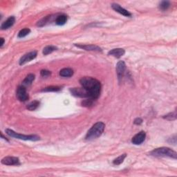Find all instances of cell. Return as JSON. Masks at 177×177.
Instances as JSON below:
<instances>
[{
  "mask_svg": "<svg viewBox=\"0 0 177 177\" xmlns=\"http://www.w3.org/2000/svg\"><path fill=\"white\" fill-rule=\"evenodd\" d=\"M1 163L6 166H17L19 165V160L18 158L12 156H7L1 160Z\"/></svg>",
  "mask_w": 177,
  "mask_h": 177,
  "instance_id": "9c48e42d",
  "label": "cell"
},
{
  "mask_svg": "<svg viewBox=\"0 0 177 177\" xmlns=\"http://www.w3.org/2000/svg\"><path fill=\"white\" fill-rule=\"evenodd\" d=\"M40 105V102L37 101V100H34V101L31 102L27 105L26 108L30 111H33V110H35L37 107H39Z\"/></svg>",
  "mask_w": 177,
  "mask_h": 177,
  "instance_id": "d6986e66",
  "label": "cell"
},
{
  "mask_svg": "<svg viewBox=\"0 0 177 177\" xmlns=\"http://www.w3.org/2000/svg\"><path fill=\"white\" fill-rule=\"evenodd\" d=\"M71 93H72L73 96H76V97L80 98H90L89 93L86 91L85 88H72L70 89Z\"/></svg>",
  "mask_w": 177,
  "mask_h": 177,
  "instance_id": "5b68a950",
  "label": "cell"
},
{
  "mask_svg": "<svg viewBox=\"0 0 177 177\" xmlns=\"http://www.w3.org/2000/svg\"><path fill=\"white\" fill-rule=\"evenodd\" d=\"M76 46H78V48H80L82 49H84L85 51H98L101 52L102 49L100 48L99 46H96V45L93 44H89V45H80V44H75Z\"/></svg>",
  "mask_w": 177,
  "mask_h": 177,
  "instance_id": "7c38bea8",
  "label": "cell"
},
{
  "mask_svg": "<svg viewBox=\"0 0 177 177\" xmlns=\"http://www.w3.org/2000/svg\"><path fill=\"white\" fill-rule=\"evenodd\" d=\"M112 9L114 10L115 11L118 12V13H120V14L124 15V16L125 17H131V14L128 11H127V10L123 9V7H121V6L119 4H113L111 5Z\"/></svg>",
  "mask_w": 177,
  "mask_h": 177,
  "instance_id": "8fae6325",
  "label": "cell"
},
{
  "mask_svg": "<svg viewBox=\"0 0 177 177\" xmlns=\"http://www.w3.org/2000/svg\"><path fill=\"white\" fill-rule=\"evenodd\" d=\"M49 18H50V17L48 16V17H45L44 18H43L42 19H41V20L40 21H38V23H37V26H44L48 22L49 19Z\"/></svg>",
  "mask_w": 177,
  "mask_h": 177,
  "instance_id": "484cf974",
  "label": "cell"
},
{
  "mask_svg": "<svg viewBox=\"0 0 177 177\" xmlns=\"http://www.w3.org/2000/svg\"><path fill=\"white\" fill-rule=\"evenodd\" d=\"M15 17L11 16L9 17L6 20L4 21L2 23V24H1V29H2V30H6V29L11 28V26H13V24H15Z\"/></svg>",
  "mask_w": 177,
  "mask_h": 177,
  "instance_id": "4fadbf2b",
  "label": "cell"
},
{
  "mask_svg": "<svg viewBox=\"0 0 177 177\" xmlns=\"http://www.w3.org/2000/svg\"><path fill=\"white\" fill-rule=\"evenodd\" d=\"M93 99H92V98H89V99L84 100L82 103V106H84V107H90V106L93 105Z\"/></svg>",
  "mask_w": 177,
  "mask_h": 177,
  "instance_id": "d4e9b609",
  "label": "cell"
},
{
  "mask_svg": "<svg viewBox=\"0 0 177 177\" xmlns=\"http://www.w3.org/2000/svg\"><path fill=\"white\" fill-rule=\"evenodd\" d=\"M40 74H41V76H43V77H47V76H50L51 73L47 70H42L41 71Z\"/></svg>",
  "mask_w": 177,
  "mask_h": 177,
  "instance_id": "4316f807",
  "label": "cell"
},
{
  "mask_svg": "<svg viewBox=\"0 0 177 177\" xmlns=\"http://www.w3.org/2000/svg\"><path fill=\"white\" fill-rule=\"evenodd\" d=\"M37 51H33L29 52L28 54H25L24 56H23L19 60V64L20 65H23V64H26V62H29L31 61L33 59H35L37 57Z\"/></svg>",
  "mask_w": 177,
  "mask_h": 177,
  "instance_id": "52a82bcc",
  "label": "cell"
},
{
  "mask_svg": "<svg viewBox=\"0 0 177 177\" xmlns=\"http://www.w3.org/2000/svg\"><path fill=\"white\" fill-rule=\"evenodd\" d=\"M125 69L126 65L125 62L124 61H119L116 64V73L119 82H121V80L123 79Z\"/></svg>",
  "mask_w": 177,
  "mask_h": 177,
  "instance_id": "ba28073f",
  "label": "cell"
},
{
  "mask_svg": "<svg viewBox=\"0 0 177 177\" xmlns=\"http://www.w3.org/2000/svg\"><path fill=\"white\" fill-rule=\"evenodd\" d=\"M145 137H146V133L145 131H141L133 137V138L131 139V143L134 145H141V143L144 142Z\"/></svg>",
  "mask_w": 177,
  "mask_h": 177,
  "instance_id": "30bf717a",
  "label": "cell"
},
{
  "mask_svg": "<svg viewBox=\"0 0 177 177\" xmlns=\"http://www.w3.org/2000/svg\"><path fill=\"white\" fill-rule=\"evenodd\" d=\"M105 125L103 122H98V123L94 124L86 133L85 137L86 140L92 141L98 138L103 133L104 130H105Z\"/></svg>",
  "mask_w": 177,
  "mask_h": 177,
  "instance_id": "7a4b0ae2",
  "label": "cell"
},
{
  "mask_svg": "<svg viewBox=\"0 0 177 177\" xmlns=\"http://www.w3.org/2000/svg\"><path fill=\"white\" fill-rule=\"evenodd\" d=\"M126 156H127V154H126L121 155V156H118V158H116V159H114V160H113V165H116V166H118V165H121V163L123 162L124 160H125Z\"/></svg>",
  "mask_w": 177,
  "mask_h": 177,
  "instance_id": "ffe728a7",
  "label": "cell"
},
{
  "mask_svg": "<svg viewBox=\"0 0 177 177\" xmlns=\"http://www.w3.org/2000/svg\"><path fill=\"white\" fill-rule=\"evenodd\" d=\"M34 80H35V75L32 74H29L28 76L25 78V79L24 80L23 84H24V85H30Z\"/></svg>",
  "mask_w": 177,
  "mask_h": 177,
  "instance_id": "e0dca14e",
  "label": "cell"
},
{
  "mask_svg": "<svg viewBox=\"0 0 177 177\" xmlns=\"http://www.w3.org/2000/svg\"><path fill=\"white\" fill-rule=\"evenodd\" d=\"M73 75H74V71L70 68L62 69L60 71V76L62 77H71Z\"/></svg>",
  "mask_w": 177,
  "mask_h": 177,
  "instance_id": "9a60e30c",
  "label": "cell"
},
{
  "mask_svg": "<svg viewBox=\"0 0 177 177\" xmlns=\"http://www.w3.org/2000/svg\"><path fill=\"white\" fill-rule=\"evenodd\" d=\"M170 6V3L168 1H163L159 5V8L162 11H166L168 10Z\"/></svg>",
  "mask_w": 177,
  "mask_h": 177,
  "instance_id": "44dd1931",
  "label": "cell"
},
{
  "mask_svg": "<svg viewBox=\"0 0 177 177\" xmlns=\"http://www.w3.org/2000/svg\"><path fill=\"white\" fill-rule=\"evenodd\" d=\"M60 90V88L58 86H49V87L44 88L42 91H58Z\"/></svg>",
  "mask_w": 177,
  "mask_h": 177,
  "instance_id": "cb8c5ba5",
  "label": "cell"
},
{
  "mask_svg": "<svg viewBox=\"0 0 177 177\" xmlns=\"http://www.w3.org/2000/svg\"><path fill=\"white\" fill-rule=\"evenodd\" d=\"M17 98L21 102H25L29 100V96L27 93L26 88L24 86H20L17 88V93H16Z\"/></svg>",
  "mask_w": 177,
  "mask_h": 177,
  "instance_id": "8992f818",
  "label": "cell"
},
{
  "mask_svg": "<svg viewBox=\"0 0 177 177\" xmlns=\"http://www.w3.org/2000/svg\"><path fill=\"white\" fill-rule=\"evenodd\" d=\"M80 83L89 93L90 98L96 99L99 97L101 91V84L98 80L91 77H84L80 79Z\"/></svg>",
  "mask_w": 177,
  "mask_h": 177,
  "instance_id": "6da1fadb",
  "label": "cell"
},
{
  "mask_svg": "<svg viewBox=\"0 0 177 177\" xmlns=\"http://www.w3.org/2000/svg\"><path fill=\"white\" fill-rule=\"evenodd\" d=\"M125 53V51L123 49H112V50L109 51L108 55H109V56H112L115 57V58H119L123 56H124Z\"/></svg>",
  "mask_w": 177,
  "mask_h": 177,
  "instance_id": "5bb4252c",
  "label": "cell"
},
{
  "mask_svg": "<svg viewBox=\"0 0 177 177\" xmlns=\"http://www.w3.org/2000/svg\"><path fill=\"white\" fill-rule=\"evenodd\" d=\"M6 132L9 136L11 137L15 138L17 139H21V140L24 141H36L40 140V137L37 136L36 135H24L20 134V133L15 132L14 131L11 130V129H6Z\"/></svg>",
  "mask_w": 177,
  "mask_h": 177,
  "instance_id": "277c9868",
  "label": "cell"
},
{
  "mask_svg": "<svg viewBox=\"0 0 177 177\" xmlns=\"http://www.w3.org/2000/svg\"><path fill=\"white\" fill-rule=\"evenodd\" d=\"M163 118L168 120V121H173L176 118V112H172V113H170L168 114H167L165 116H163Z\"/></svg>",
  "mask_w": 177,
  "mask_h": 177,
  "instance_id": "603a6c76",
  "label": "cell"
},
{
  "mask_svg": "<svg viewBox=\"0 0 177 177\" xmlns=\"http://www.w3.org/2000/svg\"><path fill=\"white\" fill-rule=\"evenodd\" d=\"M57 49H58V48L54 46H47L44 47V49H43V54H44V56H46V55L51 54L52 52L56 51Z\"/></svg>",
  "mask_w": 177,
  "mask_h": 177,
  "instance_id": "ac0fdd59",
  "label": "cell"
},
{
  "mask_svg": "<svg viewBox=\"0 0 177 177\" xmlns=\"http://www.w3.org/2000/svg\"><path fill=\"white\" fill-rule=\"evenodd\" d=\"M143 123V120L140 118H136L134 120V121H133V123L135 124V125H141V123Z\"/></svg>",
  "mask_w": 177,
  "mask_h": 177,
  "instance_id": "83f0119b",
  "label": "cell"
},
{
  "mask_svg": "<svg viewBox=\"0 0 177 177\" xmlns=\"http://www.w3.org/2000/svg\"><path fill=\"white\" fill-rule=\"evenodd\" d=\"M66 21H67V17L65 15H61L57 17L56 19V23L57 25L62 26V25L65 24Z\"/></svg>",
  "mask_w": 177,
  "mask_h": 177,
  "instance_id": "2e32d148",
  "label": "cell"
},
{
  "mask_svg": "<svg viewBox=\"0 0 177 177\" xmlns=\"http://www.w3.org/2000/svg\"><path fill=\"white\" fill-rule=\"evenodd\" d=\"M1 44H0V46L1 47L4 45V38H1Z\"/></svg>",
  "mask_w": 177,
  "mask_h": 177,
  "instance_id": "f1b7e54d",
  "label": "cell"
},
{
  "mask_svg": "<svg viewBox=\"0 0 177 177\" xmlns=\"http://www.w3.org/2000/svg\"><path fill=\"white\" fill-rule=\"evenodd\" d=\"M150 155L155 157H170V158L174 159L177 158V154L176 151L166 147L154 149L150 152Z\"/></svg>",
  "mask_w": 177,
  "mask_h": 177,
  "instance_id": "3957f363",
  "label": "cell"
},
{
  "mask_svg": "<svg viewBox=\"0 0 177 177\" xmlns=\"http://www.w3.org/2000/svg\"><path fill=\"white\" fill-rule=\"evenodd\" d=\"M31 32V30L29 29H24L21 30L18 33V37L19 38H22V37H26L27 35H29Z\"/></svg>",
  "mask_w": 177,
  "mask_h": 177,
  "instance_id": "7402d4cb",
  "label": "cell"
}]
</instances>
